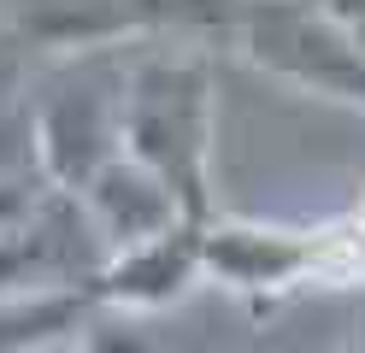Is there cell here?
I'll use <instances>...</instances> for the list:
<instances>
[{"label":"cell","mask_w":365,"mask_h":353,"mask_svg":"<svg viewBox=\"0 0 365 353\" xmlns=\"http://www.w3.org/2000/svg\"><path fill=\"white\" fill-rule=\"evenodd\" d=\"M200 230L207 224H177V230L153 235L142 247L112 253L95 271V282H88L95 306H106V312H159V306H177L207 277V265H200Z\"/></svg>","instance_id":"cell-6"},{"label":"cell","mask_w":365,"mask_h":353,"mask_svg":"<svg viewBox=\"0 0 365 353\" xmlns=\"http://www.w3.org/2000/svg\"><path fill=\"white\" fill-rule=\"evenodd\" d=\"M77 200L88 212V224H95V235L106 242V253L142 247V242H153V235L189 224V218H182V206H177V195L148 171V165H135L130 153L112 159Z\"/></svg>","instance_id":"cell-7"},{"label":"cell","mask_w":365,"mask_h":353,"mask_svg":"<svg viewBox=\"0 0 365 353\" xmlns=\"http://www.w3.org/2000/svg\"><path fill=\"white\" fill-rule=\"evenodd\" d=\"M341 353H365V336H354V342H348V347H341Z\"/></svg>","instance_id":"cell-14"},{"label":"cell","mask_w":365,"mask_h":353,"mask_svg":"<svg viewBox=\"0 0 365 353\" xmlns=\"http://www.w3.org/2000/svg\"><path fill=\"white\" fill-rule=\"evenodd\" d=\"M212 135H218V77L200 47L130 53L124 153L171 188L189 224H212Z\"/></svg>","instance_id":"cell-1"},{"label":"cell","mask_w":365,"mask_h":353,"mask_svg":"<svg viewBox=\"0 0 365 353\" xmlns=\"http://www.w3.org/2000/svg\"><path fill=\"white\" fill-rule=\"evenodd\" d=\"M36 353H77V336L71 342H53V347H36Z\"/></svg>","instance_id":"cell-13"},{"label":"cell","mask_w":365,"mask_h":353,"mask_svg":"<svg viewBox=\"0 0 365 353\" xmlns=\"http://www.w3.org/2000/svg\"><path fill=\"white\" fill-rule=\"evenodd\" d=\"M124 47L77 53L30 106L36 171L59 195H83L112 159H124Z\"/></svg>","instance_id":"cell-2"},{"label":"cell","mask_w":365,"mask_h":353,"mask_svg":"<svg viewBox=\"0 0 365 353\" xmlns=\"http://www.w3.org/2000/svg\"><path fill=\"white\" fill-rule=\"evenodd\" d=\"M307 6H318L336 30H348V36L365 47V0H307Z\"/></svg>","instance_id":"cell-12"},{"label":"cell","mask_w":365,"mask_h":353,"mask_svg":"<svg viewBox=\"0 0 365 353\" xmlns=\"http://www.w3.org/2000/svg\"><path fill=\"white\" fill-rule=\"evenodd\" d=\"M200 265L212 282L247 300H277L312 282H348L365 271V242L354 224L324 230H283V224H207Z\"/></svg>","instance_id":"cell-3"},{"label":"cell","mask_w":365,"mask_h":353,"mask_svg":"<svg viewBox=\"0 0 365 353\" xmlns=\"http://www.w3.org/2000/svg\"><path fill=\"white\" fill-rule=\"evenodd\" d=\"M236 0H30L12 30L30 47L95 53L148 41L159 30H230Z\"/></svg>","instance_id":"cell-5"},{"label":"cell","mask_w":365,"mask_h":353,"mask_svg":"<svg viewBox=\"0 0 365 353\" xmlns=\"http://www.w3.org/2000/svg\"><path fill=\"white\" fill-rule=\"evenodd\" d=\"M95 318L88 289H41V295H0V353H36L71 342Z\"/></svg>","instance_id":"cell-8"},{"label":"cell","mask_w":365,"mask_h":353,"mask_svg":"<svg viewBox=\"0 0 365 353\" xmlns=\"http://www.w3.org/2000/svg\"><path fill=\"white\" fill-rule=\"evenodd\" d=\"M0 177H41V171H36V124H30V101L0 106Z\"/></svg>","instance_id":"cell-9"},{"label":"cell","mask_w":365,"mask_h":353,"mask_svg":"<svg viewBox=\"0 0 365 353\" xmlns=\"http://www.w3.org/2000/svg\"><path fill=\"white\" fill-rule=\"evenodd\" d=\"M230 36L247 65L301 94L365 112V47L307 0H236Z\"/></svg>","instance_id":"cell-4"},{"label":"cell","mask_w":365,"mask_h":353,"mask_svg":"<svg viewBox=\"0 0 365 353\" xmlns=\"http://www.w3.org/2000/svg\"><path fill=\"white\" fill-rule=\"evenodd\" d=\"M24 77H30V41L12 24H0V106L24 101Z\"/></svg>","instance_id":"cell-11"},{"label":"cell","mask_w":365,"mask_h":353,"mask_svg":"<svg viewBox=\"0 0 365 353\" xmlns=\"http://www.w3.org/2000/svg\"><path fill=\"white\" fill-rule=\"evenodd\" d=\"M77 353H148V336L130 324V312L95 306V318L77 329Z\"/></svg>","instance_id":"cell-10"}]
</instances>
